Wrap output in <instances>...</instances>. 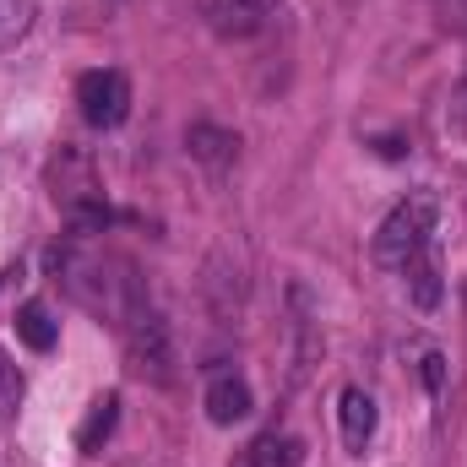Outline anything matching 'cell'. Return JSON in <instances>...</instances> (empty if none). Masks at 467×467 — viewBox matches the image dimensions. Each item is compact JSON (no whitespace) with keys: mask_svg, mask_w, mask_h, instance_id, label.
Returning a JSON list of instances; mask_svg holds the SVG:
<instances>
[{"mask_svg":"<svg viewBox=\"0 0 467 467\" xmlns=\"http://www.w3.org/2000/svg\"><path fill=\"white\" fill-rule=\"evenodd\" d=\"M424 244H435V196H408V202H397L391 213H386V223L375 229V244H369V255L380 261V266H408Z\"/></svg>","mask_w":467,"mask_h":467,"instance_id":"cell-1","label":"cell"},{"mask_svg":"<svg viewBox=\"0 0 467 467\" xmlns=\"http://www.w3.org/2000/svg\"><path fill=\"white\" fill-rule=\"evenodd\" d=\"M119 332H125V353H130V369H136V375H147V380H158V386L174 380V343H169V327H163V316H158L147 299L119 321Z\"/></svg>","mask_w":467,"mask_h":467,"instance_id":"cell-2","label":"cell"},{"mask_svg":"<svg viewBox=\"0 0 467 467\" xmlns=\"http://www.w3.org/2000/svg\"><path fill=\"white\" fill-rule=\"evenodd\" d=\"M77 109H82V119L93 130H115L119 119L130 115V82H125V71H82Z\"/></svg>","mask_w":467,"mask_h":467,"instance_id":"cell-3","label":"cell"},{"mask_svg":"<svg viewBox=\"0 0 467 467\" xmlns=\"http://www.w3.org/2000/svg\"><path fill=\"white\" fill-rule=\"evenodd\" d=\"M185 152H191L202 169L223 174L234 158H239V136H234V130H223V125H207V119H196V125H185Z\"/></svg>","mask_w":467,"mask_h":467,"instance_id":"cell-4","label":"cell"},{"mask_svg":"<svg viewBox=\"0 0 467 467\" xmlns=\"http://www.w3.org/2000/svg\"><path fill=\"white\" fill-rule=\"evenodd\" d=\"M402 272H408V294H413L419 310H435V305L446 299V277H441V255H435V244H424Z\"/></svg>","mask_w":467,"mask_h":467,"instance_id":"cell-5","label":"cell"},{"mask_svg":"<svg viewBox=\"0 0 467 467\" xmlns=\"http://www.w3.org/2000/svg\"><path fill=\"white\" fill-rule=\"evenodd\" d=\"M207 419L213 424H239V419H250V386L239 380V375H213V386H207Z\"/></svg>","mask_w":467,"mask_h":467,"instance_id":"cell-6","label":"cell"},{"mask_svg":"<svg viewBox=\"0 0 467 467\" xmlns=\"http://www.w3.org/2000/svg\"><path fill=\"white\" fill-rule=\"evenodd\" d=\"M299 457H305V446H299L288 430H266V435H255V441L244 446L239 467H299Z\"/></svg>","mask_w":467,"mask_h":467,"instance_id":"cell-7","label":"cell"},{"mask_svg":"<svg viewBox=\"0 0 467 467\" xmlns=\"http://www.w3.org/2000/svg\"><path fill=\"white\" fill-rule=\"evenodd\" d=\"M337 419H343V441H348L353 451H364V446H369V435H375V397H369V391H358V386H348V391H343Z\"/></svg>","mask_w":467,"mask_h":467,"instance_id":"cell-8","label":"cell"},{"mask_svg":"<svg viewBox=\"0 0 467 467\" xmlns=\"http://www.w3.org/2000/svg\"><path fill=\"white\" fill-rule=\"evenodd\" d=\"M115 424H119V397L104 391V397L88 408V419H82V430H77V446H82V451H104V441L115 435Z\"/></svg>","mask_w":467,"mask_h":467,"instance_id":"cell-9","label":"cell"},{"mask_svg":"<svg viewBox=\"0 0 467 467\" xmlns=\"http://www.w3.org/2000/svg\"><path fill=\"white\" fill-rule=\"evenodd\" d=\"M16 337H22L33 353H49L55 348V316H49L38 299H27V305L16 310Z\"/></svg>","mask_w":467,"mask_h":467,"instance_id":"cell-10","label":"cell"},{"mask_svg":"<svg viewBox=\"0 0 467 467\" xmlns=\"http://www.w3.org/2000/svg\"><path fill=\"white\" fill-rule=\"evenodd\" d=\"M16 408H22V369L11 364V353L0 348V413L11 419Z\"/></svg>","mask_w":467,"mask_h":467,"instance_id":"cell-11","label":"cell"},{"mask_svg":"<svg viewBox=\"0 0 467 467\" xmlns=\"http://www.w3.org/2000/svg\"><path fill=\"white\" fill-rule=\"evenodd\" d=\"M441 380H446V358L441 353H424V386L441 391Z\"/></svg>","mask_w":467,"mask_h":467,"instance_id":"cell-12","label":"cell"},{"mask_svg":"<svg viewBox=\"0 0 467 467\" xmlns=\"http://www.w3.org/2000/svg\"><path fill=\"white\" fill-rule=\"evenodd\" d=\"M234 5H244V11H250V16H266V11H272V5H277V0H234Z\"/></svg>","mask_w":467,"mask_h":467,"instance_id":"cell-13","label":"cell"}]
</instances>
